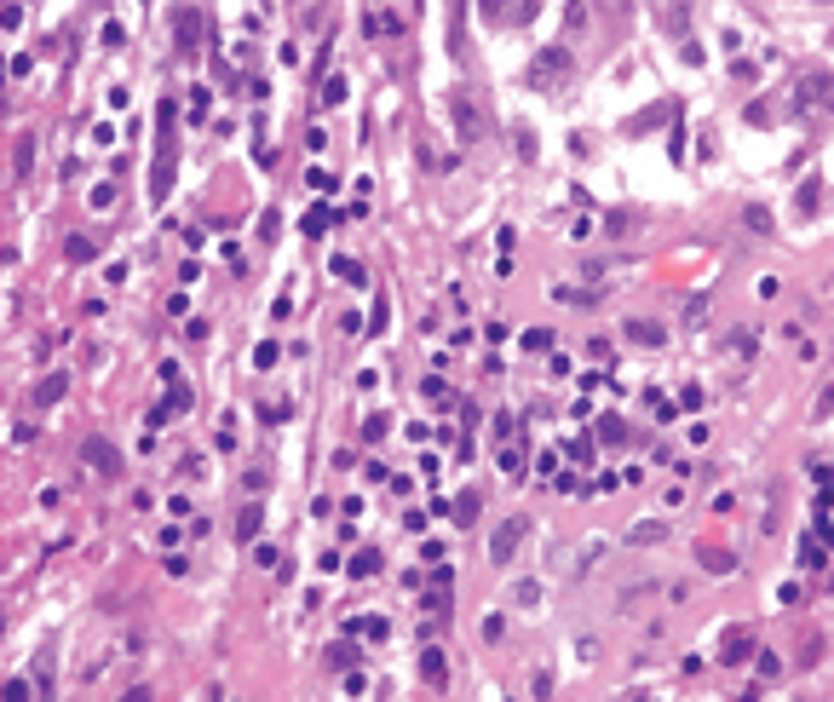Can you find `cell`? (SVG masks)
<instances>
[{
	"mask_svg": "<svg viewBox=\"0 0 834 702\" xmlns=\"http://www.w3.org/2000/svg\"><path fill=\"white\" fill-rule=\"evenodd\" d=\"M800 110H828L834 116V75H800Z\"/></svg>",
	"mask_w": 834,
	"mask_h": 702,
	"instance_id": "6da1fadb",
	"label": "cell"
},
{
	"mask_svg": "<svg viewBox=\"0 0 834 702\" xmlns=\"http://www.w3.org/2000/svg\"><path fill=\"white\" fill-rule=\"evenodd\" d=\"M627 334H634L639 345H662L668 334H662V322H627Z\"/></svg>",
	"mask_w": 834,
	"mask_h": 702,
	"instance_id": "3957f363",
	"label": "cell"
},
{
	"mask_svg": "<svg viewBox=\"0 0 834 702\" xmlns=\"http://www.w3.org/2000/svg\"><path fill=\"white\" fill-rule=\"evenodd\" d=\"M748 657H754V634H748V628H731V634H725V650H720V662L737 668V662H748Z\"/></svg>",
	"mask_w": 834,
	"mask_h": 702,
	"instance_id": "7a4b0ae2",
	"label": "cell"
},
{
	"mask_svg": "<svg viewBox=\"0 0 834 702\" xmlns=\"http://www.w3.org/2000/svg\"><path fill=\"white\" fill-rule=\"evenodd\" d=\"M513 547H518V524H507V530H501V536H495V559H507V553H513Z\"/></svg>",
	"mask_w": 834,
	"mask_h": 702,
	"instance_id": "52a82bcc",
	"label": "cell"
},
{
	"mask_svg": "<svg viewBox=\"0 0 834 702\" xmlns=\"http://www.w3.org/2000/svg\"><path fill=\"white\" fill-rule=\"evenodd\" d=\"M800 564H805V570H823V547L805 541V547H800Z\"/></svg>",
	"mask_w": 834,
	"mask_h": 702,
	"instance_id": "ba28073f",
	"label": "cell"
},
{
	"mask_svg": "<svg viewBox=\"0 0 834 702\" xmlns=\"http://www.w3.org/2000/svg\"><path fill=\"white\" fill-rule=\"evenodd\" d=\"M743 224H748V231H760V237H766V231H771V213H766V208H743Z\"/></svg>",
	"mask_w": 834,
	"mask_h": 702,
	"instance_id": "8992f818",
	"label": "cell"
},
{
	"mask_svg": "<svg viewBox=\"0 0 834 702\" xmlns=\"http://www.w3.org/2000/svg\"><path fill=\"white\" fill-rule=\"evenodd\" d=\"M817 196H823V185L805 179V185H800V213H817Z\"/></svg>",
	"mask_w": 834,
	"mask_h": 702,
	"instance_id": "5b68a950",
	"label": "cell"
},
{
	"mask_svg": "<svg viewBox=\"0 0 834 702\" xmlns=\"http://www.w3.org/2000/svg\"><path fill=\"white\" fill-rule=\"evenodd\" d=\"M702 564L714 570V575H725V570H737V559L725 553V547H702Z\"/></svg>",
	"mask_w": 834,
	"mask_h": 702,
	"instance_id": "277c9868",
	"label": "cell"
},
{
	"mask_svg": "<svg viewBox=\"0 0 834 702\" xmlns=\"http://www.w3.org/2000/svg\"><path fill=\"white\" fill-rule=\"evenodd\" d=\"M426 680L443 685V657H438V650H426Z\"/></svg>",
	"mask_w": 834,
	"mask_h": 702,
	"instance_id": "9c48e42d",
	"label": "cell"
}]
</instances>
